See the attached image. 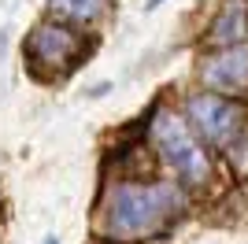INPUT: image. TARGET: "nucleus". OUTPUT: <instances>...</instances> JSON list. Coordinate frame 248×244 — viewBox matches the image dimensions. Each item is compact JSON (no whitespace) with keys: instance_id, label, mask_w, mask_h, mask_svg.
<instances>
[{"instance_id":"nucleus-1","label":"nucleus","mask_w":248,"mask_h":244,"mask_svg":"<svg viewBox=\"0 0 248 244\" xmlns=\"http://www.w3.org/2000/svg\"><path fill=\"white\" fill-rule=\"evenodd\" d=\"M186 189L174 178L111 182L100 200V233L111 244H134L163 233L186 211Z\"/></svg>"},{"instance_id":"nucleus-2","label":"nucleus","mask_w":248,"mask_h":244,"mask_svg":"<svg viewBox=\"0 0 248 244\" xmlns=\"http://www.w3.org/2000/svg\"><path fill=\"white\" fill-rule=\"evenodd\" d=\"M148 141L159 152V163L170 170V178L182 189H204L211 182V155L204 152L200 137L189 130L182 111L155 107L148 119Z\"/></svg>"},{"instance_id":"nucleus-3","label":"nucleus","mask_w":248,"mask_h":244,"mask_svg":"<svg viewBox=\"0 0 248 244\" xmlns=\"http://www.w3.org/2000/svg\"><path fill=\"white\" fill-rule=\"evenodd\" d=\"M26 67H30L37 78L45 81H56V78H67L71 71H78L89 56V45H85V33L71 22H60V19H41L26 33Z\"/></svg>"},{"instance_id":"nucleus-4","label":"nucleus","mask_w":248,"mask_h":244,"mask_svg":"<svg viewBox=\"0 0 248 244\" xmlns=\"http://www.w3.org/2000/svg\"><path fill=\"white\" fill-rule=\"evenodd\" d=\"M182 115H186L189 130L200 137V144H233L245 130L241 104H233V96H222L211 89L189 92Z\"/></svg>"},{"instance_id":"nucleus-5","label":"nucleus","mask_w":248,"mask_h":244,"mask_svg":"<svg viewBox=\"0 0 248 244\" xmlns=\"http://www.w3.org/2000/svg\"><path fill=\"white\" fill-rule=\"evenodd\" d=\"M200 81L211 92H245L248 89V48H215L200 63Z\"/></svg>"},{"instance_id":"nucleus-6","label":"nucleus","mask_w":248,"mask_h":244,"mask_svg":"<svg viewBox=\"0 0 248 244\" xmlns=\"http://www.w3.org/2000/svg\"><path fill=\"white\" fill-rule=\"evenodd\" d=\"M248 37V0H222L215 19L207 26V45L211 48H233Z\"/></svg>"},{"instance_id":"nucleus-7","label":"nucleus","mask_w":248,"mask_h":244,"mask_svg":"<svg viewBox=\"0 0 248 244\" xmlns=\"http://www.w3.org/2000/svg\"><path fill=\"white\" fill-rule=\"evenodd\" d=\"M111 0H48V15L71 26H96L108 15Z\"/></svg>"},{"instance_id":"nucleus-8","label":"nucleus","mask_w":248,"mask_h":244,"mask_svg":"<svg viewBox=\"0 0 248 244\" xmlns=\"http://www.w3.org/2000/svg\"><path fill=\"white\" fill-rule=\"evenodd\" d=\"M108 89H111V81H96V85H89V89H85V96H89V100H100Z\"/></svg>"},{"instance_id":"nucleus-9","label":"nucleus","mask_w":248,"mask_h":244,"mask_svg":"<svg viewBox=\"0 0 248 244\" xmlns=\"http://www.w3.org/2000/svg\"><path fill=\"white\" fill-rule=\"evenodd\" d=\"M4 52H8V30H0V60H4Z\"/></svg>"},{"instance_id":"nucleus-10","label":"nucleus","mask_w":248,"mask_h":244,"mask_svg":"<svg viewBox=\"0 0 248 244\" xmlns=\"http://www.w3.org/2000/svg\"><path fill=\"white\" fill-rule=\"evenodd\" d=\"M159 4H163V0H148L145 8H148V11H155V8H159Z\"/></svg>"},{"instance_id":"nucleus-11","label":"nucleus","mask_w":248,"mask_h":244,"mask_svg":"<svg viewBox=\"0 0 248 244\" xmlns=\"http://www.w3.org/2000/svg\"><path fill=\"white\" fill-rule=\"evenodd\" d=\"M45 244H60V237H45Z\"/></svg>"}]
</instances>
